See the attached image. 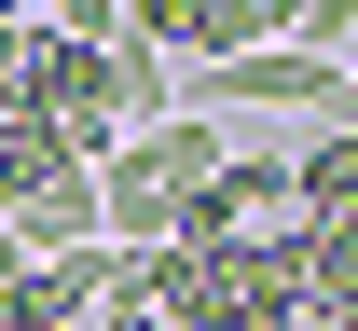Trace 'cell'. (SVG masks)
<instances>
[{
    "mask_svg": "<svg viewBox=\"0 0 358 331\" xmlns=\"http://www.w3.org/2000/svg\"><path fill=\"white\" fill-rule=\"evenodd\" d=\"M345 83H358V55H345Z\"/></svg>",
    "mask_w": 358,
    "mask_h": 331,
    "instance_id": "cell-4",
    "label": "cell"
},
{
    "mask_svg": "<svg viewBox=\"0 0 358 331\" xmlns=\"http://www.w3.org/2000/svg\"><path fill=\"white\" fill-rule=\"evenodd\" d=\"M303 262H317L303 318H317V331H358V221H345V235H303Z\"/></svg>",
    "mask_w": 358,
    "mask_h": 331,
    "instance_id": "cell-2",
    "label": "cell"
},
{
    "mask_svg": "<svg viewBox=\"0 0 358 331\" xmlns=\"http://www.w3.org/2000/svg\"><path fill=\"white\" fill-rule=\"evenodd\" d=\"M289 207H303V235H345L358 221V125H317L289 152Z\"/></svg>",
    "mask_w": 358,
    "mask_h": 331,
    "instance_id": "cell-1",
    "label": "cell"
},
{
    "mask_svg": "<svg viewBox=\"0 0 358 331\" xmlns=\"http://www.w3.org/2000/svg\"><path fill=\"white\" fill-rule=\"evenodd\" d=\"M289 42L303 55H358V0H289Z\"/></svg>",
    "mask_w": 358,
    "mask_h": 331,
    "instance_id": "cell-3",
    "label": "cell"
}]
</instances>
